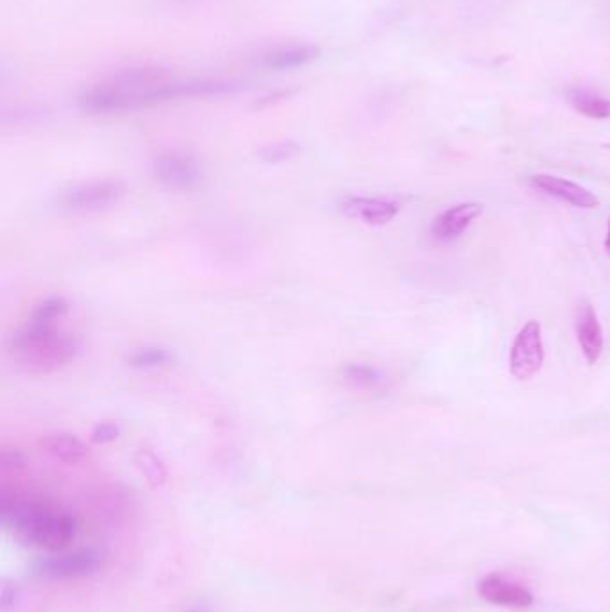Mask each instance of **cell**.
Listing matches in <instances>:
<instances>
[{"mask_svg": "<svg viewBox=\"0 0 610 612\" xmlns=\"http://www.w3.org/2000/svg\"><path fill=\"white\" fill-rule=\"evenodd\" d=\"M0 519L22 543L47 552H61L77 536V521L72 514L40 500L2 491Z\"/></svg>", "mask_w": 610, "mask_h": 612, "instance_id": "obj_1", "label": "cell"}, {"mask_svg": "<svg viewBox=\"0 0 610 612\" xmlns=\"http://www.w3.org/2000/svg\"><path fill=\"white\" fill-rule=\"evenodd\" d=\"M18 366L34 376H49L74 364L81 355V340L61 330L60 324L34 323L27 319L9 342Z\"/></svg>", "mask_w": 610, "mask_h": 612, "instance_id": "obj_2", "label": "cell"}, {"mask_svg": "<svg viewBox=\"0 0 610 612\" xmlns=\"http://www.w3.org/2000/svg\"><path fill=\"white\" fill-rule=\"evenodd\" d=\"M126 196V187L115 179H92L68 187L60 196L65 210L76 213H97L113 208Z\"/></svg>", "mask_w": 610, "mask_h": 612, "instance_id": "obj_3", "label": "cell"}, {"mask_svg": "<svg viewBox=\"0 0 610 612\" xmlns=\"http://www.w3.org/2000/svg\"><path fill=\"white\" fill-rule=\"evenodd\" d=\"M104 553L97 548H81L72 553L52 555L34 564V575L47 580L92 577L104 566Z\"/></svg>", "mask_w": 610, "mask_h": 612, "instance_id": "obj_4", "label": "cell"}, {"mask_svg": "<svg viewBox=\"0 0 610 612\" xmlns=\"http://www.w3.org/2000/svg\"><path fill=\"white\" fill-rule=\"evenodd\" d=\"M544 364L543 330L537 321L519 330L510 348V373L519 382L532 380Z\"/></svg>", "mask_w": 610, "mask_h": 612, "instance_id": "obj_5", "label": "cell"}, {"mask_svg": "<svg viewBox=\"0 0 610 612\" xmlns=\"http://www.w3.org/2000/svg\"><path fill=\"white\" fill-rule=\"evenodd\" d=\"M153 176L167 190L187 192L199 187L203 172L199 165L183 154H161L153 163Z\"/></svg>", "mask_w": 610, "mask_h": 612, "instance_id": "obj_6", "label": "cell"}, {"mask_svg": "<svg viewBox=\"0 0 610 612\" xmlns=\"http://www.w3.org/2000/svg\"><path fill=\"white\" fill-rule=\"evenodd\" d=\"M340 212L367 226H385L401 212V204L390 197L348 196L340 201Z\"/></svg>", "mask_w": 610, "mask_h": 612, "instance_id": "obj_7", "label": "cell"}, {"mask_svg": "<svg viewBox=\"0 0 610 612\" xmlns=\"http://www.w3.org/2000/svg\"><path fill=\"white\" fill-rule=\"evenodd\" d=\"M530 187L543 192L544 196L555 197L575 208L594 210L600 206V199L594 196L593 192L569 179L557 178L550 174H535L530 176Z\"/></svg>", "mask_w": 610, "mask_h": 612, "instance_id": "obj_8", "label": "cell"}, {"mask_svg": "<svg viewBox=\"0 0 610 612\" xmlns=\"http://www.w3.org/2000/svg\"><path fill=\"white\" fill-rule=\"evenodd\" d=\"M478 591L483 600H487L489 604L501 605V607L525 609L534 604V595L523 584L498 575V573H492L483 578L478 584Z\"/></svg>", "mask_w": 610, "mask_h": 612, "instance_id": "obj_9", "label": "cell"}, {"mask_svg": "<svg viewBox=\"0 0 610 612\" xmlns=\"http://www.w3.org/2000/svg\"><path fill=\"white\" fill-rule=\"evenodd\" d=\"M483 213V206L480 203H462L453 206L450 210L442 212L433 221L432 237L439 242H451L464 235V231L473 224Z\"/></svg>", "mask_w": 610, "mask_h": 612, "instance_id": "obj_10", "label": "cell"}, {"mask_svg": "<svg viewBox=\"0 0 610 612\" xmlns=\"http://www.w3.org/2000/svg\"><path fill=\"white\" fill-rule=\"evenodd\" d=\"M40 448L47 457L63 466H79L90 457V448L77 435L51 432L40 439Z\"/></svg>", "mask_w": 610, "mask_h": 612, "instance_id": "obj_11", "label": "cell"}, {"mask_svg": "<svg viewBox=\"0 0 610 612\" xmlns=\"http://www.w3.org/2000/svg\"><path fill=\"white\" fill-rule=\"evenodd\" d=\"M577 337L587 364L594 366L602 358L605 339H603V328L598 321V314L594 306L589 303H582V306L578 308Z\"/></svg>", "mask_w": 610, "mask_h": 612, "instance_id": "obj_12", "label": "cell"}, {"mask_svg": "<svg viewBox=\"0 0 610 612\" xmlns=\"http://www.w3.org/2000/svg\"><path fill=\"white\" fill-rule=\"evenodd\" d=\"M340 376H342V382L353 391H376L385 383V376L378 367L358 364V362L342 367Z\"/></svg>", "mask_w": 610, "mask_h": 612, "instance_id": "obj_13", "label": "cell"}, {"mask_svg": "<svg viewBox=\"0 0 610 612\" xmlns=\"http://www.w3.org/2000/svg\"><path fill=\"white\" fill-rule=\"evenodd\" d=\"M174 360V355L169 348L163 346H144L129 353L126 362L131 369L136 371H153L160 367L169 366Z\"/></svg>", "mask_w": 610, "mask_h": 612, "instance_id": "obj_14", "label": "cell"}, {"mask_svg": "<svg viewBox=\"0 0 610 612\" xmlns=\"http://www.w3.org/2000/svg\"><path fill=\"white\" fill-rule=\"evenodd\" d=\"M571 106L589 119H610V99L587 92V90H571L568 94Z\"/></svg>", "mask_w": 610, "mask_h": 612, "instance_id": "obj_15", "label": "cell"}, {"mask_svg": "<svg viewBox=\"0 0 610 612\" xmlns=\"http://www.w3.org/2000/svg\"><path fill=\"white\" fill-rule=\"evenodd\" d=\"M135 464L138 471L144 475L147 484L154 487V489H160L163 485L167 484L169 480V469L165 466V462L151 450L136 451Z\"/></svg>", "mask_w": 610, "mask_h": 612, "instance_id": "obj_16", "label": "cell"}, {"mask_svg": "<svg viewBox=\"0 0 610 612\" xmlns=\"http://www.w3.org/2000/svg\"><path fill=\"white\" fill-rule=\"evenodd\" d=\"M70 303L63 296H49L34 306L29 315V321L42 324H60L61 319L68 314Z\"/></svg>", "mask_w": 610, "mask_h": 612, "instance_id": "obj_17", "label": "cell"}, {"mask_svg": "<svg viewBox=\"0 0 610 612\" xmlns=\"http://www.w3.org/2000/svg\"><path fill=\"white\" fill-rule=\"evenodd\" d=\"M122 428L115 421H99L90 432V441L94 444H110L119 439Z\"/></svg>", "mask_w": 610, "mask_h": 612, "instance_id": "obj_18", "label": "cell"}, {"mask_svg": "<svg viewBox=\"0 0 610 612\" xmlns=\"http://www.w3.org/2000/svg\"><path fill=\"white\" fill-rule=\"evenodd\" d=\"M297 153H299V147L296 144L281 142V144H274L269 149H265L262 158L263 162L267 163H283L292 160Z\"/></svg>", "mask_w": 610, "mask_h": 612, "instance_id": "obj_19", "label": "cell"}, {"mask_svg": "<svg viewBox=\"0 0 610 612\" xmlns=\"http://www.w3.org/2000/svg\"><path fill=\"white\" fill-rule=\"evenodd\" d=\"M26 469V459L20 451L15 448H2L0 451V471L4 475L8 473H22Z\"/></svg>", "mask_w": 610, "mask_h": 612, "instance_id": "obj_20", "label": "cell"}, {"mask_svg": "<svg viewBox=\"0 0 610 612\" xmlns=\"http://www.w3.org/2000/svg\"><path fill=\"white\" fill-rule=\"evenodd\" d=\"M20 602V591L17 586H11V584H4L2 586V593H0V609L4 612L11 611L17 607Z\"/></svg>", "mask_w": 610, "mask_h": 612, "instance_id": "obj_21", "label": "cell"}, {"mask_svg": "<svg viewBox=\"0 0 610 612\" xmlns=\"http://www.w3.org/2000/svg\"><path fill=\"white\" fill-rule=\"evenodd\" d=\"M183 612H215V611H213L210 605L195 604V605H192V607H188L187 611H183Z\"/></svg>", "mask_w": 610, "mask_h": 612, "instance_id": "obj_22", "label": "cell"}, {"mask_svg": "<svg viewBox=\"0 0 610 612\" xmlns=\"http://www.w3.org/2000/svg\"><path fill=\"white\" fill-rule=\"evenodd\" d=\"M605 253L610 256V221H609V231H607V238H605Z\"/></svg>", "mask_w": 610, "mask_h": 612, "instance_id": "obj_23", "label": "cell"}]
</instances>
